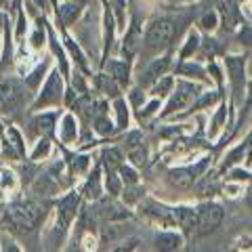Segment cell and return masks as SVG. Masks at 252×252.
I'll use <instances>...</instances> for the list:
<instances>
[{
	"mask_svg": "<svg viewBox=\"0 0 252 252\" xmlns=\"http://www.w3.org/2000/svg\"><path fill=\"white\" fill-rule=\"evenodd\" d=\"M2 21H4V19H2V15H0V23H2Z\"/></svg>",
	"mask_w": 252,
	"mask_h": 252,
	"instance_id": "cell-53",
	"label": "cell"
},
{
	"mask_svg": "<svg viewBox=\"0 0 252 252\" xmlns=\"http://www.w3.org/2000/svg\"><path fill=\"white\" fill-rule=\"evenodd\" d=\"M78 204H80V195H78V193H69V195H65V198L59 200V204H57V215H59L63 225H67L69 220L76 217Z\"/></svg>",
	"mask_w": 252,
	"mask_h": 252,
	"instance_id": "cell-11",
	"label": "cell"
},
{
	"mask_svg": "<svg viewBox=\"0 0 252 252\" xmlns=\"http://www.w3.org/2000/svg\"><path fill=\"white\" fill-rule=\"evenodd\" d=\"M61 97H63L61 78H59V72H53L49 76V82L44 84L40 97L36 99L34 109H40V107H46V105H57V103H61Z\"/></svg>",
	"mask_w": 252,
	"mask_h": 252,
	"instance_id": "cell-8",
	"label": "cell"
},
{
	"mask_svg": "<svg viewBox=\"0 0 252 252\" xmlns=\"http://www.w3.org/2000/svg\"><path fill=\"white\" fill-rule=\"evenodd\" d=\"M4 252H21V250L15 244H9V246H4Z\"/></svg>",
	"mask_w": 252,
	"mask_h": 252,
	"instance_id": "cell-51",
	"label": "cell"
},
{
	"mask_svg": "<svg viewBox=\"0 0 252 252\" xmlns=\"http://www.w3.org/2000/svg\"><path fill=\"white\" fill-rule=\"evenodd\" d=\"M238 40H240L244 46H252V28H250V26H242L240 34H238Z\"/></svg>",
	"mask_w": 252,
	"mask_h": 252,
	"instance_id": "cell-39",
	"label": "cell"
},
{
	"mask_svg": "<svg viewBox=\"0 0 252 252\" xmlns=\"http://www.w3.org/2000/svg\"><path fill=\"white\" fill-rule=\"evenodd\" d=\"M65 44H67V49H69V53H72L74 55V57H76V61L78 63H80V65L82 67H86V61H84V55H82V51L80 49H78V44L72 40V38H65Z\"/></svg>",
	"mask_w": 252,
	"mask_h": 252,
	"instance_id": "cell-37",
	"label": "cell"
},
{
	"mask_svg": "<svg viewBox=\"0 0 252 252\" xmlns=\"http://www.w3.org/2000/svg\"><path fill=\"white\" fill-rule=\"evenodd\" d=\"M59 137L65 141V143H72V141H76V137H78V128H76V120H74V116H72V114L63 116Z\"/></svg>",
	"mask_w": 252,
	"mask_h": 252,
	"instance_id": "cell-18",
	"label": "cell"
},
{
	"mask_svg": "<svg viewBox=\"0 0 252 252\" xmlns=\"http://www.w3.org/2000/svg\"><path fill=\"white\" fill-rule=\"evenodd\" d=\"M170 65V57H162V59H154V63L147 67L145 78H143V84H156L160 78L166 74V69Z\"/></svg>",
	"mask_w": 252,
	"mask_h": 252,
	"instance_id": "cell-13",
	"label": "cell"
},
{
	"mask_svg": "<svg viewBox=\"0 0 252 252\" xmlns=\"http://www.w3.org/2000/svg\"><path fill=\"white\" fill-rule=\"evenodd\" d=\"M42 72H44V65H42V67H38L36 72H34V74H32V76L28 78V84H30V86H36V84H38V80H40Z\"/></svg>",
	"mask_w": 252,
	"mask_h": 252,
	"instance_id": "cell-45",
	"label": "cell"
},
{
	"mask_svg": "<svg viewBox=\"0 0 252 252\" xmlns=\"http://www.w3.org/2000/svg\"><path fill=\"white\" fill-rule=\"evenodd\" d=\"M80 9H82V2H76V0L59 6V19H61L63 26H72L76 21V17L80 15Z\"/></svg>",
	"mask_w": 252,
	"mask_h": 252,
	"instance_id": "cell-15",
	"label": "cell"
},
{
	"mask_svg": "<svg viewBox=\"0 0 252 252\" xmlns=\"http://www.w3.org/2000/svg\"><path fill=\"white\" fill-rule=\"evenodd\" d=\"M172 91H175V80H172L170 76H164V78H160V80L154 84V94L158 99L166 97V94H170Z\"/></svg>",
	"mask_w": 252,
	"mask_h": 252,
	"instance_id": "cell-24",
	"label": "cell"
},
{
	"mask_svg": "<svg viewBox=\"0 0 252 252\" xmlns=\"http://www.w3.org/2000/svg\"><path fill=\"white\" fill-rule=\"evenodd\" d=\"M84 193L89 195V198H99L101 195V183H99V168L94 170V175L89 179V183H86V189Z\"/></svg>",
	"mask_w": 252,
	"mask_h": 252,
	"instance_id": "cell-28",
	"label": "cell"
},
{
	"mask_svg": "<svg viewBox=\"0 0 252 252\" xmlns=\"http://www.w3.org/2000/svg\"><path fill=\"white\" fill-rule=\"evenodd\" d=\"M116 114H118V128H126L128 126V109L122 99L116 101Z\"/></svg>",
	"mask_w": 252,
	"mask_h": 252,
	"instance_id": "cell-29",
	"label": "cell"
},
{
	"mask_svg": "<svg viewBox=\"0 0 252 252\" xmlns=\"http://www.w3.org/2000/svg\"><path fill=\"white\" fill-rule=\"evenodd\" d=\"M227 126H231V122L227 120V103H220L217 114L212 116V120L208 124V139L217 141L223 135H227Z\"/></svg>",
	"mask_w": 252,
	"mask_h": 252,
	"instance_id": "cell-10",
	"label": "cell"
},
{
	"mask_svg": "<svg viewBox=\"0 0 252 252\" xmlns=\"http://www.w3.org/2000/svg\"><path fill=\"white\" fill-rule=\"evenodd\" d=\"M4 152L9 154V158H15V160H21L23 158V143L21 137L15 128L6 130V143H4Z\"/></svg>",
	"mask_w": 252,
	"mask_h": 252,
	"instance_id": "cell-14",
	"label": "cell"
},
{
	"mask_svg": "<svg viewBox=\"0 0 252 252\" xmlns=\"http://www.w3.org/2000/svg\"><path fill=\"white\" fill-rule=\"evenodd\" d=\"M208 74L212 76V80H215L219 86H223V72H220L219 63H215V61L208 63Z\"/></svg>",
	"mask_w": 252,
	"mask_h": 252,
	"instance_id": "cell-38",
	"label": "cell"
},
{
	"mask_svg": "<svg viewBox=\"0 0 252 252\" xmlns=\"http://www.w3.org/2000/svg\"><path fill=\"white\" fill-rule=\"evenodd\" d=\"M94 130H97L99 135H109L114 128H112V122H109L107 118H103V114H101L97 120H94Z\"/></svg>",
	"mask_w": 252,
	"mask_h": 252,
	"instance_id": "cell-35",
	"label": "cell"
},
{
	"mask_svg": "<svg viewBox=\"0 0 252 252\" xmlns=\"http://www.w3.org/2000/svg\"><path fill=\"white\" fill-rule=\"evenodd\" d=\"M105 183H107L109 193H114V195L120 193V179L116 177V172H114V170H107V179H105Z\"/></svg>",
	"mask_w": 252,
	"mask_h": 252,
	"instance_id": "cell-36",
	"label": "cell"
},
{
	"mask_svg": "<svg viewBox=\"0 0 252 252\" xmlns=\"http://www.w3.org/2000/svg\"><path fill=\"white\" fill-rule=\"evenodd\" d=\"M198 212V225H195V235L204 238V235L215 233L220 225H223L225 219V210L220 206V202L217 200H204L195 206Z\"/></svg>",
	"mask_w": 252,
	"mask_h": 252,
	"instance_id": "cell-1",
	"label": "cell"
},
{
	"mask_svg": "<svg viewBox=\"0 0 252 252\" xmlns=\"http://www.w3.org/2000/svg\"><path fill=\"white\" fill-rule=\"evenodd\" d=\"M42 40H44V30L38 28V30L34 32V36H32V44H34V49H40Z\"/></svg>",
	"mask_w": 252,
	"mask_h": 252,
	"instance_id": "cell-43",
	"label": "cell"
},
{
	"mask_svg": "<svg viewBox=\"0 0 252 252\" xmlns=\"http://www.w3.org/2000/svg\"><path fill=\"white\" fill-rule=\"evenodd\" d=\"M185 235L175 229H162L154 235V246L158 252H175L183 246Z\"/></svg>",
	"mask_w": 252,
	"mask_h": 252,
	"instance_id": "cell-9",
	"label": "cell"
},
{
	"mask_svg": "<svg viewBox=\"0 0 252 252\" xmlns=\"http://www.w3.org/2000/svg\"><path fill=\"white\" fill-rule=\"evenodd\" d=\"M23 30H26V17H23V15H19V26H17V32H19V34H23Z\"/></svg>",
	"mask_w": 252,
	"mask_h": 252,
	"instance_id": "cell-50",
	"label": "cell"
},
{
	"mask_svg": "<svg viewBox=\"0 0 252 252\" xmlns=\"http://www.w3.org/2000/svg\"><path fill=\"white\" fill-rule=\"evenodd\" d=\"M179 74L181 76H189V78H200V80H206L208 78L202 65H198V63H187V61L179 67Z\"/></svg>",
	"mask_w": 252,
	"mask_h": 252,
	"instance_id": "cell-26",
	"label": "cell"
},
{
	"mask_svg": "<svg viewBox=\"0 0 252 252\" xmlns=\"http://www.w3.org/2000/svg\"><path fill=\"white\" fill-rule=\"evenodd\" d=\"M38 6H42V9H46V0H36Z\"/></svg>",
	"mask_w": 252,
	"mask_h": 252,
	"instance_id": "cell-52",
	"label": "cell"
},
{
	"mask_svg": "<svg viewBox=\"0 0 252 252\" xmlns=\"http://www.w3.org/2000/svg\"><path fill=\"white\" fill-rule=\"evenodd\" d=\"M200 26H202V30L212 32V30L219 26V15L217 13H204L202 19H200Z\"/></svg>",
	"mask_w": 252,
	"mask_h": 252,
	"instance_id": "cell-33",
	"label": "cell"
},
{
	"mask_svg": "<svg viewBox=\"0 0 252 252\" xmlns=\"http://www.w3.org/2000/svg\"><path fill=\"white\" fill-rule=\"evenodd\" d=\"M0 2H2V0H0Z\"/></svg>",
	"mask_w": 252,
	"mask_h": 252,
	"instance_id": "cell-55",
	"label": "cell"
},
{
	"mask_svg": "<svg viewBox=\"0 0 252 252\" xmlns=\"http://www.w3.org/2000/svg\"><path fill=\"white\" fill-rule=\"evenodd\" d=\"M172 36H175V23L170 19L162 17V19H154L149 23V28L145 32V49L147 51H162L164 46H168V42L172 40Z\"/></svg>",
	"mask_w": 252,
	"mask_h": 252,
	"instance_id": "cell-4",
	"label": "cell"
},
{
	"mask_svg": "<svg viewBox=\"0 0 252 252\" xmlns=\"http://www.w3.org/2000/svg\"><path fill=\"white\" fill-rule=\"evenodd\" d=\"M250 183H252V179H250Z\"/></svg>",
	"mask_w": 252,
	"mask_h": 252,
	"instance_id": "cell-54",
	"label": "cell"
},
{
	"mask_svg": "<svg viewBox=\"0 0 252 252\" xmlns=\"http://www.w3.org/2000/svg\"><path fill=\"white\" fill-rule=\"evenodd\" d=\"M252 109V80H248V86H246V99H244V118L250 114Z\"/></svg>",
	"mask_w": 252,
	"mask_h": 252,
	"instance_id": "cell-41",
	"label": "cell"
},
{
	"mask_svg": "<svg viewBox=\"0 0 252 252\" xmlns=\"http://www.w3.org/2000/svg\"><path fill=\"white\" fill-rule=\"evenodd\" d=\"M200 49V36L195 34V32H189V36H187V40L183 44V49H181V61H185L187 57H191V55Z\"/></svg>",
	"mask_w": 252,
	"mask_h": 252,
	"instance_id": "cell-22",
	"label": "cell"
},
{
	"mask_svg": "<svg viewBox=\"0 0 252 252\" xmlns=\"http://www.w3.org/2000/svg\"><path fill=\"white\" fill-rule=\"evenodd\" d=\"M198 91H200V89H198L195 84L187 82V80H179V82H177V89L170 93V99H168L166 107H164V112H160V118H168V116H172V114L181 112V109H185V107L200 94Z\"/></svg>",
	"mask_w": 252,
	"mask_h": 252,
	"instance_id": "cell-5",
	"label": "cell"
},
{
	"mask_svg": "<svg viewBox=\"0 0 252 252\" xmlns=\"http://www.w3.org/2000/svg\"><path fill=\"white\" fill-rule=\"evenodd\" d=\"M229 252H252V233H240L231 242Z\"/></svg>",
	"mask_w": 252,
	"mask_h": 252,
	"instance_id": "cell-23",
	"label": "cell"
},
{
	"mask_svg": "<svg viewBox=\"0 0 252 252\" xmlns=\"http://www.w3.org/2000/svg\"><path fill=\"white\" fill-rule=\"evenodd\" d=\"M132 248H135V244H128V246H120V248H116L112 252H132Z\"/></svg>",
	"mask_w": 252,
	"mask_h": 252,
	"instance_id": "cell-49",
	"label": "cell"
},
{
	"mask_svg": "<svg viewBox=\"0 0 252 252\" xmlns=\"http://www.w3.org/2000/svg\"><path fill=\"white\" fill-rule=\"evenodd\" d=\"M109 9H114L116 11V17H118V23H124V15H122V9L126 6L124 0H109Z\"/></svg>",
	"mask_w": 252,
	"mask_h": 252,
	"instance_id": "cell-40",
	"label": "cell"
},
{
	"mask_svg": "<svg viewBox=\"0 0 252 252\" xmlns=\"http://www.w3.org/2000/svg\"><path fill=\"white\" fill-rule=\"evenodd\" d=\"M2 185L9 187V189L15 187V177H13V172H4V175H2Z\"/></svg>",
	"mask_w": 252,
	"mask_h": 252,
	"instance_id": "cell-46",
	"label": "cell"
},
{
	"mask_svg": "<svg viewBox=\"0 0 252 252\" xmlns=\"http://www.w3.org/2000/svg\"><path fill=\"white\" fill-rule=\"evenodd\" d=\"M158 109H160V99H152V101H149V103L143 107V109H141V112H139V118H141V120H147V118H152V116H156L158 114Z\"/></svg>",
	"mask_w": 252,
	"mask_h": 252,
	"instance_id": "cell-32",
	"label": "cell"
},
{
	"mask_svg": "<svg viewBox=\"0 0 252 252\" xmlns=\"http://www.w3.org/2000/svg\"><path fill=\"white\" fill-rule=\"evenodd\" d=\"M103 164H105L107 170L120 168V166H122V156H120V152H118L116 147L105 149V152H103Z\"/></svg>",
	"mask_w": 252,
	"mask_h": 252,
	"instance_id": "cell-25",
	"label": "cell"
},
{
	"mask_svg": "<svg viewBox=\"0 0 252 252\" xmlns=\"http://www.w3.org/2000/svg\"><path fill=\"white\" fill-rule=\"evenodd\" d=\"M23 101H26V93L19 82H0V112H15L23 105Z\"/></svg>",
	"mask_w": 252,
	"mask_h": 252,
	"instance_id": "cell-6",
	"label": "cell"
},
{
	"mask_svg": "<svg viewBox=\"0 0 252 252\" xmlns=\"http://www.w3.org/2000/svg\"><path fill=\"white\" fill-rule=\"evenodd\" d=\"M128 160L132 162V166H143V164L147 162V152H145L143 143L128 147Z\"/></svg>",
	"mask_w": 252,
	"mask_h": 252,
	"instance_id": "cell-27",
	"label": "cell"
},
{
	"mask_svg": "<svg viewBox=\"0 0 252 252\" xmlns=\"http://www.w3.org/2000/svg\"><path fill=\"white\" fill-rule=\"evenodd\" d=\"M220 15H223V23H225V30H233L238 26V9L231 0H225L220 4Z\"/></svg>",
	"mask_w": 252,
	"mask_h": 252,
	"instance_id": "cell-19",
	"label": "cell"
},
{
	"mask_svg": "<svg viewBox=\"0 0 252 252\" xmlns=\"http://www.w3.org/2000/svg\"><path fill=\"white\" fill-rule=\"evenodd\" d=\"M86 168H89V158H86V156L76 158V160H74V170L76 172H84Z\"/></svg>",
	"mask_w": 252,
	"mask_h": 252,
	"instance_id": "cell-42",
	"label": "cell"
},
{
	"mask_svg": "<svg viewBox=\"0 0 252 252\" xmlns=\"http://www.w3.org/2000/svg\"><path fill=\"white\" fill-rule=\"evenodd\" d=\"M246 187H248V183H240V181L227 179L220 191H223V195L227 200H240V198H244V193H246Z\"/></svg>",
	"mask_w": 252,
	"mask_h": 252,
	"instance_id": "cell-17",
	"label": "cell"
},
{
	"mask_svg": "<svg viewBox=\"0 0 252 252\" xmlns=\"http://www.w3.org/2000/svg\"><path fill=\"white\" fill-rule=\"evenodd\" d=\"M130 99H132V103H135V105H141V101H145V94H143V93H141V91L137 89V91H132Z\"/></svg>",
	"mask_w": 252,
	"mask_h": 252,
	"instance_id": "cell-47",
	"label": "cell"
},
{
	"mask_svg": "<svg viewBox=\"0 0 252 252\" xmlns=\"http://www.w3.org/2000/svg\"><path fill=\"white\" fill-rule=\"evenodd\" d=\"M99 86L103 89V93L112 94V97L118 94V86H116V80L112 76H99Z\"/></svg>",
	"mask_w": 252,
	"mask_h": 252,
	"instance_id": "cell-31",
	"label": "cell"
},
{
	"mask_svg": "<svg viewBox=\"0 0 252 252\" xmlns=\"http://www.w3.org/2000/svg\"><path fill=\"white\" fill-rule=\"evenodd\" d=\"M120 175H122V181L126 185H137L139 183V175H137V170L132 168V166H120Z\"/></svg>",
	"mask_w": 252,
	"mask_h": 252,
	"instance_id": "cell-30",
	"label": "cell"
},
{
	"mask_svg": "<svg viewBox=\"0 0 252 252\" xmlns=\"http://www.w3.org/2000/svg\"><path fill=\"white\" fill-rule=\"evenodd\" d=\"M143 42V38H141V28H139V21L132 19V26L128 30V34H126L124 38V44H122V53L126 55V57H132V55L137 53L139 44Z\"/></svg>",
	"mask_w": 252,
	"mask_h": 252,
	"instance_id": "cell-12",
	"label": "cell"
},
{
	"mask_svg": "<svg viewBox=\"0 0 252 252\" xmlns=\"http://www.w3.org/2000/svg\"><path fill=\"white\" fill-rule=\"evenodd\" d=\"M107 72H109V76L114 78V80L118 82V84H126L128 82V63L126 61H109L107 63Z\"/></svg>",
	"mask_w": 252,
	"mask_h": 252,
	"instance_id": "cell-16",
	"label": "cell"
},
{
	"mask_svg": "<svg viewBox=\"0 0 252 252\" xmlns=\"http://www.w3.org/2000/svg\"><path fill=\"white\" fill-rule=\"evenodd\" d=\"M225 67H227V76H229V84H231V93H233V101L246 99V86H248V78H246V59L240 55H229L225 59Z\"/></svg>",
	"mask_w": 252,
	"mask_h": 252,
	"instance_id": "cell-3",
	"label": "cell"
},
{
	"mask_svg": "<svg viewBox=\"0 0 252 252\" xmlns=\"http://www.w3.org/2000/svg\"><path fill=\"white\" fill-rule=\"evenodd\" d=\"M244 206H246L248 210H252V183H248V187H246V193H244Z\"/></svg>",
	"mask_w": 252,
	"mask_h": 252,
	"instance_id": "cell-44",
	"label": "cell"
},
{
	"mask_svg": "<svg viewBox=\"0 0 252 252\" xmlns=\"http://www.w3.org/2000/svg\"><path fill=\"white\" fill-rule=\"evenodd\" d=\"M49 152H51V143L46 139H42L40 143L36 145L34 152H32V160H40V158H46V156H49Z\"/></svg>",
	"mask_w": 252,
	"mask_h": 252,
	"instance_id": "cell-34",
	"label": "cell"
},
{
	"mask_svg": "<svg viewBox=\"0 0 252 252\" xmlns=\"http://www.w3.org/2000/svg\"><path fill=\"white\" fill-rule=\"evenodd\" d=\"M172 220H175V227H179V231L185 238L195 235V225H198L195 206H172Z\"/></svg>",
	"mask_w": 252,
	"mask_h": 252,
	"instance_id": "cell-7",
	"label": "cell"
},
{
	"mask_svg": "<svg viewBox=\"0 0 252 252\" xmlns=\"http://www.w3.org/2000/svg\"><path fill=\"white\" fill-rule=\"evenodd\" d=\"M38 219H40V208L36 204H21L6 212L4 227L13 233H30L36 227Z\"/></svg>",
	"mask_w": 252,
	"mask_h": 252,
	"instance_id": "cell-2",
	"label": "cell"
},
{
	"mask_svg": "<svg viewBox=\"0 0 252 252\" xmlns=\"http://www.w3.org/2000/svg\"><path fill=\"white\" fill-rule=\"evenodd\" d=\"M36 132H40V135H49L53 132V126H55V116L53 114H42V116H36L34 122H32Z\"/></svg>",
	"mask_w": 252,
	"mask_h": 252,
	"instance_id": "cell-20",
	"label": "cell"
},
{
	"mask_svg": "<svg viewBox=\"0 0 252 252\" xmlns=\"http://www.w3.org/2000/svg\"><path fill=\"white\" fill-rule=\"evenodd\" d=\"M84 244H86L84 248L89 250V252H91V250H94V238H93V235H86V238H84Z\"/></svg>",
	"mask_w": 252,
	"mask_h": 252,
	"instance_id": "cell-48",
	"label": "cell"
},
{
	"mask_svg": "<svg viewBox=\"0 0 252 252\" xmlns=\"http://www.w3.org/2000/svg\"><path fill=\"white\" fill-rule=\"evenodd\" d=\"M223 99V94H220L219 91H208V93H202L200 99L195 101V103L191 105V109H204V107H212L215 103H219V101Z\"/></svg>",
	"mask_w": 252,
	"mask_h": 252,
	"instance_id": "cell-21",
	"label": "cell"
}]
</instances>
